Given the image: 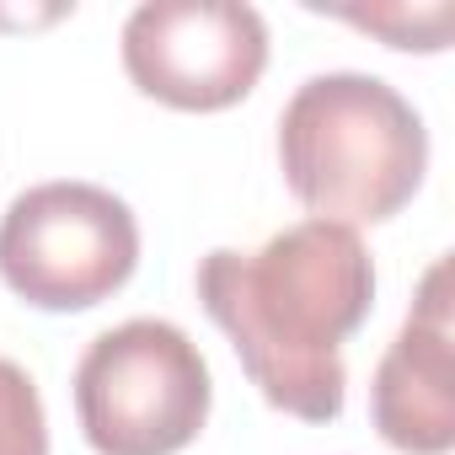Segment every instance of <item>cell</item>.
<instances>
[{"mask_svg":"<svg viewBox=\"0 0 455 455\" xmlns=\"http://www.w3.org/2000/svg\"><path fill=\"white\" fill-rule=\"evenodd\" d=\"M198 306L231 338L268 407L332 423L348 391L343 343L375 306V263L359 231L300 220L258 252H209L198 263Z\"/></svg>","mask_w":455,"mask_h":455,"instance_id":"cell-1","label":"cell"},{"mask_svg":"<svg viewBox=\"0 0 455 455\" xmlns=\"http://www.w3.org/2000/svg\"><path fill=\"white\" fill-rule=\"evenodd\" d=\"M290 193L327 225H380L412 204L428 172V129L380 76H311L279 118Z\"/></svg>","mask_w":455,"mask_h":455,"instance_id":"cell-2","label":"cell"},{"mask_svg":"<svg viewBox=\"0 0 455 455\" xmlns=\"http://www.w3.org/2000/svg\"><path fill=\"white\" fill-rule=\"evenodd\" d=\"M209 396L198 343L161 316L108 327L76 364V412L97 455L188 450L209 423Z\"/></svg>","mask_w":455,"mask_h":455,"instance_id":"cell-3","label":"cell"},{"mask_svg":"<svg viewBox=\"0 0 455 455\" xmlns=\"http://www.w3.org/2000/svg\"><path fill=\"white\" fill-rule=\"evenodd\" d=\"M140 268L134 209L97 182H38L0 220V279L38 311H92Z\"/></svg>","mask_w":455,"mask_h":455,"instance_id":"cell-4","label":"cell"},{"mask_svg":"<svg viewBox=\"0 0 455 455\" xmlns=\"http://www.w3.org/2000/svg\"><path fill=\"white\" fill-rule=\"evenodd\" d=\"M124 70L177 113H220L263 81L268 28L236 0H150L124 22Z\"/></svg>","mask_w":455,"mask_h":455,"instance_id":"cell-5","label":"cell"},{"mask_svg":"<svg viewBox=\"0 0 455 455\" xmlns=\"http://www.w3.org/2000/svg\"><path fill=\"white\" fill-rule=\"evenodd\" d=\"M444 279L450 263L439 258L423 274V290L370 380V418L380 439L402 455H444L455 444V359Z\"/></svg>","mask_w":455,"mask_h":455,"instance_id":"cell-6","label":"cell"},{"mask_svg":"<svg viewBox=\"0 0 455 455\" xmlns=\"http://www.w3.org/2000/svg\"><path fill=\"white\" fill-rule=\"evenodd\" d=\"M0 455H49V418L33 375L0 359Z\"/></svg>","mask_w":455,"mask_h":455,"instance_id":"cell-7","label":"cell"}]
</instances>
